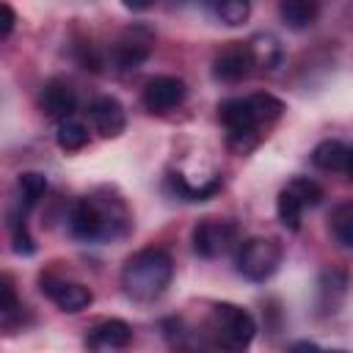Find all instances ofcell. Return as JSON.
Masks as SVG:
<instances>
[{"label":"cell","mask_w":353,"mask_h":353,"mask_svg":"<svg viewBox=\"0 0 353 353\" xmlns=\"http://www.w3.org/2000/svg\"><path fill=\"white\" fill-rule=\"evenodd\" d=\"M281 113H284V102L265 91L221 102L218 119L226 127V146L234 154L254 152L268 135V130L281 119Z\"/></svg>","instance_id":"obj_1"},{"label":"cell","mask_w":353,"mask_h":353,"mask_svg":"<svg viewBox=\"0 0 353 353\" xmlns=\"http://www.w3.org/2000/svg\"><path fill=\"white\" fill-rule=\"evenodd\" d=\"M69 234L80 243H108L121 240L132 229V215L124 199L102 190L83 196L69 210Z\"/></svg>","instance_id":"obj_2"},{"label":"cell","mask_w":353,"mask_h":353,"mask_svg":"<svg viewBox=\"0 0 353 353\" xmlns=\"http://www.w3.org/2000/svg\"><path fill=\"white\" fill-rule=\"evenodd\" d=\"M171 279H174V259L165 248L157 245L135 251L132 256H127L121 268V287L127 298L138 303L157 301L171 287Z\"/></svg>","instance_id":"obj_3"},{"label":"cell","mask_w":353,"mask_h":353,"mask_svg":"<svg viewBox=\"0 0 353 353\" xmlns=\"http://www.w3.org/2000/svg\"><path fill=\"white\" fill-rule=\"evenodd\" d=\"M210 331H212V339L218 347L243 350L251 345V339L256 334V323L243 306L215 303L210 312Z\"/></svg>","instance_id":"obj_4"},{"label":"cell","mask_w":353,"mask_h":353,"mask_svg":"<svg viewBox=\"0 0 353 353\" xmlns=\"http://www.w3.org/2000/svg\"><path fill=\"white\" fill-rule=\"evenodd\" d=\"M237 273L254 284L268 281L281 265V243L273 237H248L237 245Z\"/></svg>","instance_id":"obj_5"},{"label":"cell","mask_w":353,"mask_h":353,"mask_svg":"<svg viewBox=\"0 0 353 353\" xmlns=\"http://www.w3.org/2000/svg\"><path fill=\"white\" fill-rule=\"evenodd\" d=\"M237 234H240L237 223L218 221V218H204L193 226L190 243H193V251L201 259H218V256H226L237 245Z\"/></svg>","instance_id":"obj_6"},{"label":"cell","mask_w":353,"mask_h":353,"mask_svg":"<svg viewBox=\"0 0 353 353\" xmlns=\"http://www.w3.org/2000/svg\"><path fill=\"white\" fill-rule=\"evenodd\" d=\"M154 50V33L146 25L127 28L119 33V39L110 44V63L119 72H135Z\"/></svg>","instance_id":"obj_7"},{"label":"cell","mask_w":353,"mask_h":353,"mask_svg":"<svg viewBox=\"0 0 353 353\" xmlns=\"http://www.w3.org/2000/svg\"><path fill=\"white\" fill-rule=\"evenodd\" d=\"M188 97V85L185 80L174 77V74H157L152 77L146 85H143V94H141V102L149 113H168L174 108H179Z\"/></svg>","instance_id":"obj_8"},{"label":"cell","mask_w":353,"mask_h":353,"mask_svg":"<svg viewBox=\"0 0 353 353\" xmlns=\"http://www.w3.org/2000/svg\"><path fill=\"white\" fill-rule=\"evenodd\" d=\"M254 58L248 41H229L212 58V77L221 83H240L254 72Z\"/></svg>","instance_id":"obj_9"},{"label":"cell","mask_w":353,"mask_h":353,"mask_svg":"<svg viewBox=\"0 0 353 353\" xmlns=\"http://www.w3.org/2000/svg\"><path fill=\"white\" fill-rule=\"evenodd\" d=\"M39 284H41V292H44L61 312H69V314L88 309L91 301H94V295H91V290H88L85 284L69 281V279H61V276H52V273L41 276Z\"/></svg>","instance_id":"obj_10"},{"label":"cell","mask_w":353,"mask_h":353,"mask_svg":"<svg viewBox=\"0 0 353 353\" xmlns=\"http://www.w3.org/2000/svg\"><path fill=\"white\" fill-rule=\"evenodd\" d=\"M39 108L50 119H69L77 110V94L66 80H47L39 91Z\"/></svg>","instance_id":"obj_11"},{"label":"cell","mask_w":353,"mask_h":353,"mask_svg":"<svg viewBox=\"0 0 353 353\" xmlns=\"http://www.w3.org/2000/svg\"><path fill=\"white\" fill-rule=\"evenodd\" d=\"M88 116H91L94 130L102 138H119L127 127V113H124L121 102L113 97H97L88 108Z\"/></svg>","instance_id":"obj_12"},{"label":"cell","mask_w":353,"mask_h":353,"mask_svg":"<svg viewBox=\"0 0 353 353\" xmlns=\"http://www.w3.org/2000/svg\"><path fill=\"white\" fill-rule=\"evenodd\" d=\"M130 342H132V328H130V323L116 320V317L97 323V325L88 331V336H85V347L99 350V353L121 350V347H127Z\"/></svg>","instance_id":"obj_13"},{"label":"cell","mask_w":353,"mask_h":353,"mask_svg":"<svg viewBox=\"0 0 353 353\" xmlns=\"http://www.w3.org/2000/svg\"><path fill=\"white\" fill-rule=\"evenodd\" d=\"M279 14L281 22L292 30H303L314 25L320 14V0H279Z\"/></svg>","instance_id":"obj_14"},{"label":"cell","mask_w":353,"mask_h":353,"mask_svg":"<svg viewBox=\"0 0 353 353\" xmlns=\"http://www.w3.org/2000/svg\"><path fill=\"white\" fill-rule=\"evenodd\" d=\"M347 287H350V279H347L345 270H325V273L320 276V284H317L320 309H323V312H336V306L342 303Z\"/></svg>","instance_id":"obj_15"},{"label":"cell","mask_w":353,"mask_h":353,"mask_svg":"<svg viewBox=\"0 0 353 353\" xmlns=\"http://www.w3.org/2000/svg\"><path fill=\"white\" fill-rule=\"evenodd\" d=\"M248 50L259 72H273L281 63V44L270 33H256L254 39H248Z\"/></svg>","instance_id":"obj_16"},{"label":"cell","mask_w":353,"mask_h":353,"mask_svg":"<svg viewBox=\"0 0 353 353\" xmlns=\"http://www.w3.org/2000/svg\"><path fill=\"white\" fill-rule=\"evenodd\" d=\"M204 8L210 11V17L221 25L237 28L248 19L251 14V0H204Z\"/></svg>","instance_id":"obj_17"},{"label":"cell","mask_w":353,"mask_h":353,"mask_svg":"<svg viewBox=\"0 0 353 353\" xmlns=\"http://www.w3.org/2000/svg\"><path fill=\"white\" fill-rule=\"evenodd\" d=\"M328 232L342 248H353V199H345L331 210Z\"/></svg>","instance_id":"obj_18"},{"label":"cell","mask_w":353,"mask_h":353,"mask_svg":"<svg viewBox=\"0 0 353 353\" xmlns=\"http://www.w3.org/2000/svg\"><path fill=\"white\" fill-rule=\"evenodd\" d=\"M347 146L342 143V141H323V143H317L314 146V152H312V163H314V168H320V171H345V163H347Z\"/></svg>","instance_id":"obj_19"},{"label":"cell","mask_w":353,"mask_h":353,"mask_svg":"<svg viewBox=\"0 0 353 353\" xmlns=\"http://www.w3.org/2000/svg\"><path fill=\"white\" fill-rule=\"evenodd\" d=\"M17 190H19V210L28 212V210H33L44 199V193H47V176L39 174V171H25L17 179Z\"/></svg>","instance_id":"obj_20"},{"label":"cell","mask_w":353,"mask_h":353,"mask_svg":"<svg viewBox=\"0 0 353 353\" xmlns=\"http://www.w3.org/2000/svg\"><path fill=\"white\" fill-rule=\"evenodd\" d=\"M55 141L63 152H77L88 143V127L83 121H77L74 116L69 119H61L58 121V130H55Z\"/></svg>","instance_id":"obj_21"},{"label":"cell","mask_w":353,"mask_h":353,"mask_svg":"<svg viewBox=\"0 0 353 353\" xmlns=\"http://www.w3.org/2000/svg\"><path fill=\"white\" fill-rule=\"evenodd\" d=\"M168 185L185 201H204V199H210V196H215L221 190V179H210L204 185H190L182 174H168Z\"/></svg>","instance_id":"obj_22"},{"label":"cell","mask_w":353,"mask_h":353,"mask_svg":"<svg viewBox=\"0 0 353 353\" xmlns=\"http://www.w3.org/2000/svg\"><path fill=\"white\" fill-rule=\"evenodd\" d=\"M303 204L298 201V196L292 193V190H281L279 193V201H276V212H279V221H281V226L284 229H290V232H298L301 229V221H303Z\"/></svg>","instance_id":"obj_23"},{"label":"cell","mask_w":353,"mask_h":353,"mask_svg":"<svg viewBox=\"0 0 353 353\" xmlns=\"http://www.w3.org/2000/svg\"><path fill=\"white\" fill-rule=\"evenodd\" d=\"M0 317H3L6 328H14L17 323H22V303L17 298L11 276H3V281H0Z\"/></svg>","instance_id":"obj_24"},{"label":"cell","mask_w":353,"mask_h":353,"mask_svg":"<svg viewBox=\"0 0 353 353\" xmlns=\"http://www.w3.org/2000/svg\"><path fill=\"white\" fill-rule=\"evenodd\" d=\"M8 229H11V245H14V251H17L19 256L36 254V243H33L28 226H25V212H14V215L8 218Z\"/></svg>","instance_id":"obj_25"},{"label":"cell","mask_w":353,"mask_h":353,"mask_svg":"<svg viewBox=\"0 0 353 353\" xmlns=\"http://www.w3.org/2000/svg\"><path fill=\"white\" fill-rule=\"evenodd\" d=\"M0 14H3V22H0V39H8L11 30H14V22H17L14 8H11L8 3H3V6H0Z\"/></svg>","instance_id":"obj_26"},{"label":"cell","mask_w":353,"mask_h":353,"mask_svg":"<svg viewBox=\"0 0 353 353\" xmlns=\"http://www.w3.org/2000/svg\"><path fill=\"white\" fill-rule=\"evenodd\" d=\"M121 6L130 8V11H146V8L154 6V0H121Z\"/></svg>","instance_id":"obj_27"},{"label":"cell","mask_w":353,"mask_h":353,"mask_svg":"<svg viewBox=\"0 0 353 353\" xmlns=\"http://www.w3.org/2000/svg\"><path fill=\"white\" fill-rule=\"evenodd\" d=\"M292 350H317V345L314 342H298V345H292Z\"/></svg>","instance_id":"obj_28"},{"label":"cell","mask_w":353,"mask_h":353,"mask_svg":"<svg viewBox=\"0 0 353 353\" xmlns=\"http://www.w3.org/2000/svg\"><path fill=\"white\" fill-rule=\"evenodd\" d=\"M345 174H347L350 179H353V149L347 152V163H345Z\"/></svg>","instance_id":"obj_29"}]
</instances>
